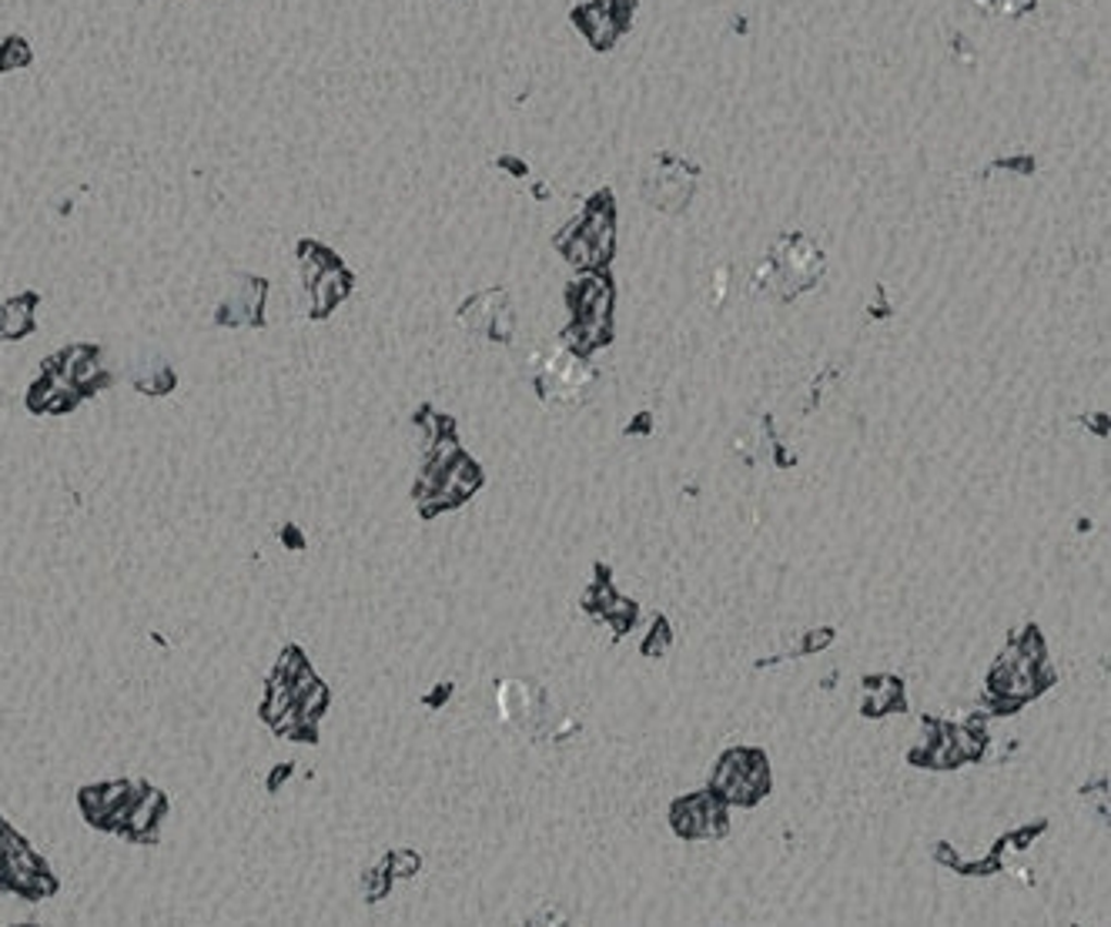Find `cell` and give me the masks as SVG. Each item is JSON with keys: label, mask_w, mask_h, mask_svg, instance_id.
Instances as JSON below:
<instances>
[{"label": "cell", "mask_w": 1111, "mask_h": 927, "mask_svg": "<svg viewBox=\"0 0 1111 927\" xmlns=\"http://www.w3.org/2000/svg\"><path fill=\"white\" fill-rule=\"evenodd\" d=\"M459 319H462V325L469 332H479L489 342L506 345L513 338V308H509L506 292H482V295H476L459 312Z\"/></svg>", "instance_id": "8992f818"}, {"label": "cell", "mask_w": 1111, "mask_h": 927, "mask_svg": "<svg viewBox=\"0 0 1111 927\" xmlns=\"http://www.w3.org/2000/svg\"><path fill=\"white\" fill-rule=\"evenodd\" d=\"M674 827L683 837H720L727 830L724 801L714 798V793H706V798H690V801L677 804Z\"/></svg>", "instance_id": "52a82bcc"}, {"label": "cell", "mask_w": 1111, "mask_h": 927, "mask_svg": "<svg viewBox=\"0 0 1111 927\" xmlns=\"http://www.w3.org/2000/svg\"><path fill=\"white\" fill-rule=\"evenodd\" d=\"M593 382H596L593 366L569 348L553 351V356L543 362V369L536 372L540 399L550 409H576L590 395Z\"/></svg>", "instance_id": "7a4b0ae2"}, {"label": "cell", "mask_w": 1111, "mask_h": 927, "mask_svg": "<svg viewBox=\"0 0 1111 927\" xmlns=\"http://www.w3.org/2000/svg\"><path fill=\"white\" fill-rule=\"evenodd\" d=\"M824 275V255L814 242L790 235L780 238L753 272V292L770 298H797L804 288L817 285Z\"/></svg>", "instance_id": "6da1fadb"}, {"label": "cell", "mask_w": 1111, "mask_h": 927, "mask_svg": "<svg viewBox=\"0 0 1111 927\" xmlns=\"http://www.w3.org/2000/svg\"><path fill=\"white\" fill-rule=\"evenodd\" d=\"M714 790L720 793L724 804H743L750 807L757 798L767 793V764L753 750H733L717 767Z\"/></svg>", "instance_id": "5b68a950"}, {"label": "cell", "mask_w": 1111, "mask_h": 927, "mask_svg": "<svg viewBox=\"0 0 1111 927\" xmlns=\"http://www.w3.org/2000/svg\"><path fill=\"white\" fill-rule=\"evenodd\" d=\"M496 693H499V714L516 733L532 737V740L550 737L553 714H550L546 693L540 687H532L529 680H503Z\"/></svg>", "instance_id": "277c9868"}, {"label": "cell", "mask_w": 1111, "mask_h": 927, "mask_svg": "<svg viewBox=\"0 0 1111 927\" xmlns=\"http://www.w3.org/2000/svg\"><path fill=\"white\" fill-rule=\"evenodd\" d=\"M696 168L687 164L683 158H674V154H659L653 158L650 171H646V178H643V198L666 211V214H674V211H683L696 191Z\"/></svg>", "instance_id": "3957f363"}]
</instances>
